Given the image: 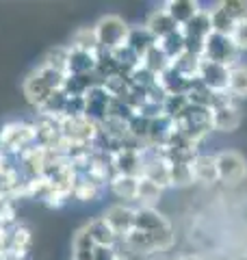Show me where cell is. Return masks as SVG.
<instances>
[{
	"label": "cell",
	"instance_id": "cell-1",
	"mask_svg": "<svg viewBox=\"0 0 247 260\" xmlns=\"http://www.w3.org/2000/svg\"><path fill=\"white\" fill-rule=\"evenodd\" d=\"M65 78H68V74H63V72L41 65L37 72H33L26 78V83H24V95H26V100L30 104H35L37 109H41L54 91L63 89Z\"/></svg>",
	"mask_w": 247,
	"mask_h": 260
},
{
	"label": "cell",
	"instance_id": "cell-2",
	"mask_svg": "<svg viewBox=\"0 0 247 260\" xmlns=\"http://www.w3.org/2000/svg\"><path fill=\"white\" fill-rule=\"evenodd\" d=\"M176 130L193 143H200L206 135L212 130V119H210V109L204 107H193L189 104V109L180 115L176 121Z\"/></svg>",
	"mask_w": 247,
	"mask_h": 260
},
{
	"label": "cell",
	"instance_id": "cell-3",
	"mask_svg": "<svg viewBox=\"0 0 247 260\" xmlns=\"http://www.w3.org/2000/svg\"><path fill=\"white\" fill-rule=\"evenodd\" d=\"M94 30L98 37V50L113 52L115 48L126 44L130 26H126V22H123L119 15H104V18L98 20Z\"/></svg>",
	"mask_w": 247,
	"mask_h": 260
},
{
	"label": "cell",
	"instance_id": "cell-4",
	"mask_svg": "<svg viewBox=\"0 0 247 260\" xmlns=\"http://www.w3.org/2000/svg\"><path fill=\"white\" fill-rule=\"evenodd\" d=\"M215 165H217L219 182H224V184L234 186L238 182H243L247 176V160L243 154H238L234 150L219 152L215 156Z\"/></svg>",
	"mask_w": 247,
	"mask_h": 260
},
{
	"label": "cell",
	"instance_id": "cell-5",
	"mask_svg": "<svg viewBox=\"0 0 247 260\" xmlns=\"http://www.w3.org/2000/svg\"><path fill=\"white\" fill-rule=\"evenodd\" d=\"M238 48L234 46L232 37H226V35H217V32H210L208 39L204 44V52H202V59L206 61H212V63H221V65H228L232 68L236 65L238 59Z\"/></svg>",
	"mask_w": 247,
	"mask_h": 260
},
{
	"label": "cell",
	"instance_id": "cell-6",
	"mask_svg": "<svg viewBox=\"0 0 247 260\" xmlns=\"http://www.w3.org/2000/svg\"><path fill=\"white\" fill-rule=\"evenodd\" d=\"M180 30H182V35H184L187 52L202 56L206 39H208V35L212 32V26H210V13L202 9L191 22L187 24V26H182Z\"/></svg>",
	"mask_w": 247,
	"mask_h": 260
},
{
	"label": "cell",
	"instance_id": "cell-7",
	"mask_svg": "<svg viewBox=\"0 0 247 260\" xmlns=\"http://www.w3.org/2000/svg\"><path fill=\"white\" fill-rule=\"evenodd\" d=\"M197 78L210 89L212 93H228V78H230V68L221 63H212L202 59L200 63V74Z\"/></svg>",
	"mask_w": 247,
	"mask_h": 260
},
{
	"label": "cell",
	"instance_id": "cell-8",
	"mask_svg": "<svg viewBox=\"0 0 247 260\" xmlns=\"http://www.w3.org/2000/svg\"><path fill=\"white\" fill-rule=\"evenodd\" d=\"M104 221L111 225V230L115 232L117 241H123L135 230V210L128 206H121V204L111 206L104 213Z\"/></svg>",
	"mask_w": 247,
	"mask_h": 260
},
{
	"label": "cell",
	"instance_id": "cell-9",
	"mask_svg": "<svg viewBox=\"0 0 247 260\" xmlns=\"http://www.w3.org/2000/svg\"><path fill=\"white\" fill-rule=\"evenodd\" d=\"M210 119H212V130H221V133H232L241 126V111L234 107L232 100L217 104L210 109Z\"/></svg>",
	"mask_w": 247,
	"mask_h": 260
},
{
	"label": "cell",
	"instance_id": "cell-10",
	"mask_svg": "<svg viewBox=\"0 0 247 260\" xmlns=\"http://www.w3.org/2000/svg\"><path fill=\"white\" fill-rule=\"evenodd\" d=\"M135 230H141L145 234H163L171 232V225L159 210L141 206L135 210Z\"/></svg>",
	"mask_w": 247,
	"mask_h": 260
},
{
	"label": "cell",
	"instance_id": "cell-11",
	"mask_svg": "<svg viewBox=\"0 0 247 260\" xmlns=\"http://www.w3.org/2000/svg\"><path fill=\"white\" fill-rule=\"evenodd\" d=\"M143 150H130V148H121L113 154V167L117 174L123 176H135L141 178L143 174Z\"/></svg>",
	"mask_w": 247,
	"mask_h": 260
},
{
	"label": "cell",
	"instance_id": "cell-12",
	"mask_svg": "<svg viewBox=\"0 0 247 260\" xmlns=\"http://www.w3.org/2000/svg\"><path fill=\"white\" fill-rule=\"evenodd\" d=\"M37 137V128L26 126V124H9L3 135H0V143L9 150H22Z\"/></svg>",
	"mask_w": 247,
	"mask_h": 260
},
{
	"label": "cell",
	"instance_id": "cell-13",
	"mask_svg": "<svg viewBox=\"0 0 247 260\" xmlns=\"http://www.w3.org/2000/svg\"><path fill=\"white\" fill-rule=\"evenodd\" d=\"M163 9L169 13V18L174 20L180 28L187 26V24L202 11L200 3H195V0H169V3H165Z\"/></svg>",
	"mask_w": 247,
	"mask_h": 260
},
{
	"label": "cell",
	"instance_id": "cell-14",
	"mask_svg": "<svg viewBox=\"0 0 247 260\" xmlns=\"http://www.w3.org/2000/svg\"><path fill=\"white\" fill-rule=\"evenodd\" d=\"M98 65L96 52H80L70 48V59H68V76H85L94 74Z\"/></svg>",
	"mask_w": 247,
	"mask_h": 260
},
{
	"label": "cell",
	"instance_id": "cell-15",
	"mask_svg": "<svg viewBox=\"0 0 247 260\" xmlns=\"http://www.w3.org/2000/svg\"><path fill=\"white\" fill-rule=\"evenodd\" d=\"M159 44V39H156L150 30L145 26H139V28H130L128 32V39H126V46L133 50L139 59H143V56L152 50V48Z\"/></svg>",
	"mask_w": 247,
	"mask_h": 260
},
{
	"label": "cell",
	"instance_id": "cell-16",
	"mask_svg": "<svg viewBox=\"0 0 247 260\" xmlns=\"http://www.w3.org/2000/svg\"><path fill=\"white\" fill-rule=\"evenodd\" d=\"M191 169H193V178H195V182L206 184V186L219 182V178H217V165H215V156H206V154H197L195 160L191 162Z\"/></svg>",
	"mask_w": 247,
	"mask_h": 260
},
{
	"label": "cell",
	"instance_id": "cell-17",
	"mask_svg": "<svg viewBox=\"0 0 247 260\" xmlns=\"http://www.w3.org/2000/svg\"><path fill=\"white\" fill-rule=\"evenodd\" d=\"M145 28L150 30L156 39H163V37L171 35V32H176L180 26L169 18V13L165 11V9H156V11L150 13V18H147Z\"/></svg>",
	"mask_w": 247,
	"mask_h": 260
},
{
	"label": "cell",
	"instance_id": "cell-18",
	"mask_svg": "<svg viewBox=\"0 0 247 260\" xmlns=\"http://www.w3.org/2000/svg\"><path fill=\"white\" fill-rule=\"evenodd\" d=\"M85 228H87L89 237L94 239V243L98 247H113L115 243H117V237H115V232L111 230V225L104 221V217L91 219Z\"/></svg>",
	"mask_w": 247,
	"mask_h": 260
},
{
	"label": "cell",
	"instance_id": "cell-19",
	"mask_svg": "<svg viewBox=\"0 0 247 260\" xmlns=\"http://www.w3.org/2000/svg\"><path fill=\"white\" fill-rule=\"evenodd\" d=\"M228 95L230 98H247V65L236 63L230 68V78H228Z\"/></svg>",
	"mask_w": 247,
	"mask_h": 260
},
{
	"label": "cell",
	"instance_id": "cell-20",
	"mask_svg": "<svg viewBox=\"0 0 247 260\" xmlns=\"http://www.w3.org/2000/svg\"><path fill=\"white\" fill-rule=\"evenodd\" d=\"M137 189H139V178L135 176L117 174L111 180V191L121 200H137Z\"/></svg>",
	"mask_w": 247,
	"mask_h": 260
},
{
	"label": "cell",
	"instance_id": "cell-21",
	"mask_svg": "<svg viewBox=\"0 0 247 260\" xmlns=\"http://www.w3.org/2000/svg\"><path fill=\"white\" fill-rule=\"evenodd\" d=\"M96 243L89 237L87 228H80L74 237V256L72 260H94V251H96Z\"/></svg>",
	"mask_w": 247,
	"mask_h": 260
},
{
	"label": "cell",
	"instance_id": "cell-22",
	"mask_svg": "<svg viewBox=\"0 0 247 260\" xmlns=\"http://www.w3.org/2000/svg\"><path fill=\"white\" fill-rule=\"evenodd\" d=\"M159 48H161V50H163L165 54H167V59H169V61H176L180 54H184V52H187L182 30L178 28L176 32H171V35L159 39Z\"/></svg>",
	"mask_w": 247,
	"mask_h": 260
},
{
	"label": "cell",
	"instance_id": "cell-23",
	"mask_svg": "<svg viewBox=\"0 0 247 260\" xmlns=\"http://www.w3.org/2000/svg\"><path fill=\"white\" fill-rule=\"evenodd\" d=\"M141 65H143L145 70H150L154 76H161L165 70H169V68H171V61L167 59V54H165L161 48H159V44H156L152 50L141 59Z\"/></svg>",
	"mask_w": 247,
	"mask_h": 260
},
{
	"label": "cell",
	"instance_id": "cell-24",
	"mask_svg": "<svg viewBox=\"0 0 247 260\" xmlns=\"http://www.w3.org/2000/svg\"><path fill=\"white\" fill-rule=\"evenodd\" d=\"M200 63H202V56L191 54V52H184V54H180L176 61H171V68L178 70L184 78L195 80L197 74H200Z\"/></svg>",
	"mask_w": 247,
	"mask_h": 260
},
{
	"label": "cell",
	"instance_id": "cell-25",
	"mask_svg": "<svg viewBox=\"0 0 247 260\" xmlns=\"http://www.w3.org/2000/svg\"><path fill=\"white\" fill-rule=\"evenodd\" d=\"M163 195V189L159 184H154L147 178H139V189H137V200L141 202L145 208H154V204H159Z\"/></svg>",
	"mask_w": 247,
	"mask_h": 260
},
{
	"label": "cell",
	"instance_id": "cell-26",
	"mask_svg": "<svg viewBox=\"0 0 247 260\" xmlns=\"http://www.w3.org/2000/svg\"><path fill=\"white\" fill-rule=\"evenodd\" d=\"M72 50L80 52H98V37L94 28H78L72 37Z\"/></svg>",
	"mask_w": 247,
	"mask_h": 260
},
{
	"label": "cell",
	"instance_id": "cell-27",
	"mask_svg": "<svg viewBox=\"0 0 247 260\" xmlns=\"http://www.w3.org/2000/svg\"><path fill=\"white\" fill-rule=\"evenodd\" d=\"M208 13H210V26H212V32H217V35H226V37H232V32H234V26H236V24L226 15V11L221 9V5H217L215 9H210Z\"/></svg>",
	"mask_w": 247,
	"mask_h": 260
},
{
	"label": "cell",
	"instance_id": "cell-28",
	"mask_svg": "<svg viewBox=\"0 0 247 260\" xmlns=\"http://www.w3.org/2000/svg\"><path fill=\"white\" fill-rule=\"evenodd\" d=\"M169 180L171 186H189L195 182L193 169L187 162H169Z\"/></svg>",
	"mask_w": 247,
	"mask_h": 260
},
{
	"label": "cell",
	"instance_id": "cell-29",
	"mask_svg": "<svg viewBox=\"0 0 247 260\" xmlns=\"http://www.w3.org/2000/svg\"><path fill=\"white\" fill-rule=\"evenodd\" d=\"M189 98L187 95H167V100L163 102V113L167 115L169 119H178L182 113L189 109Z\"/></svg>",
	"mask_w": 247,
	"mask_h": 260
},
{
	"label": "cell",
	"instance_id": "cell-30",
	"mask_svg": "<svg viewBox=\"0 0 247 260\" xmlns=\"http://www.w3.org/2000/svg\"><path fill=\"white\" fill-rule=\"evenodd\" d=\"M68 59H70V48H52V50L46 54L44 65L68 74Z\"/></svg>",
	"mask_w": 247,
	"mask_h": 260
},
{
	"label": "cell",
	"instance_id": "cell-31",
	"mask_svg": "<svg viewBox=\"0 0 247 260\" xmlns=\"http://www.w3.org/2000/svg\"><path fill=\"white\" fill-rule=\"evenodd\" d=\"M219 5L234 24L247 20V0H224V3H219Z\"/></svg>",
	"mask_w": 247,
	"mask_h": 260
},
{
	"label": "cell",
	"instance_id": "cell-32",
	"mask_svg": "<svg viewBox=\"0 0 247 260\" xmlns=\"http://www.w3.org/2000/svg\"><path fill=\"white\" fill-rule=\"evenodd\" d=\"M128 78H130V83H133V87L145 89V91H147V89H150L152 85H156V76L152 74L150 70H145L143 65H139V68H137Z\"/></svg>",
	"mask_w": 247,
	"mask_h": 260
},
{
	"label": "cell",
	"instance_id": "cell-33",
	"mask_svg": "<svg viewBox=\"0 0 247 260\" xmlns=\"http://www.w3.org/2000/svg\"><path fill=\"white\" fill-rule=\"evenodd\" d=\"M232 42H234V46L238 48V52L247 50V20L238 22L236 26H234V32H232Z\"/></svg>",
	"mask_w": 247,
	"mask_h": 260
},
{
	"label": "cell",
	"instance_id": "cell-34",
	"mask_svg": "<svg viewBox=\"0 0 247 260\" xmlns=\"http://www.w3.org/2000/svg\"><path fill=\"white\" fill-rule=\"evenodd\" d=\"M178 260H202L200 256H193V254H189V256H180Z\"/></svg>",
	"mask_w": 247,
	"mask_h": 260
},
{
	"label": "cell",
	"instance_id": "cell-35",
	"mask_svg": "<svg viewBox=\"0 0 247 260\" xmlns=\"http://www.w3.org/2000/svg\"><path fill=\"white\" fill-rule=\"evenodd\" d=\"M150 260H163V258H150Z\"/></svg>",
	"mask_w": 247,
	"mask_h": 260
}]
</instances>
